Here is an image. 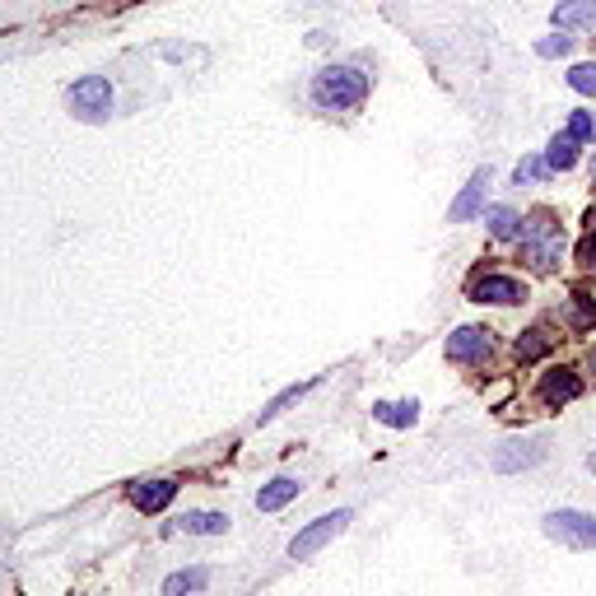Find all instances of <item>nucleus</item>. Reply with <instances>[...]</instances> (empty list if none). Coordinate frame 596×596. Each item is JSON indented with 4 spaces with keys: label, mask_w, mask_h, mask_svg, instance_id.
I'll list each match as a JSON object with an SVG mask.
<instances>
[{
    "label": "nucleus",
    "mask_w": 596,
    "mask_h": 596,
    "mask_svg": "<svg viewBox=\"0 0 596 596\" xmlns=\"http://www.w3.org/2000/svg\"><path fill=\"white\" fill-rule=\"evenodd\" d=\"M550 19H555V28H596V0H564Z\"/></svg>",
    "instance_id": "f8f14e48"
},
{
    "label": "nucleus",
    "mask_w": 596,
    "mask_h": 596,
    "mask_svg": "<svg viewBox=\"0 0 596 596\" xmlns=\"http://www.w3.org/2000/svg\"><path fill=\"white\" fill-rule=\"evenodd\" d=\"M345 527H350V508H336V513H326V517H317V522H308V527L289 541V559H312L326 541H336Z\"/></svg>",
    "instance_id": "20e7f679"
},
{
    "label": "nucleus",
    "mask_w": 596,
    "mask_h": 596,
    "mask_svg": "<svg viewBox=\"0 0 596 596\" xmlns=\"http://www.w3.org/2000/svg\"><path fill=\"white\" fill-rule=\"evenodd\" d=\"M578 145H583V140H573L569 131L550 140V154H545V163H550V173H569L573 163H578Z\"/></svg>",
    "instance_id": "4468645a"
},
{
    "label": "nucleus",
    "mask_w": 596,
    "mask_h": 596,
    "mask_svg": "<svg viewBox=\"0 0 596 596\" xmlns=\"http://www.w3.org/2000/svg\"><path fill=\"white\" fill-rule=\"evenodd\" d=\"M569 322H573V326H592V322H596V298L573 294V298H569Z\"/></svg>",
    "instance_id": "aec40b11"
},
{
    "label": "nucleus",
    "mask_w": 596,
    "mask_h": 596,
    "mask_svg": "<svg viewBox=\"0 0 596 596\" xmlns=\"http://www.w3.org/2000/svg\"><path fill=\"white\" fill-rule=\"evenodd\" d=\"M569 136L573 140H596V117H592V112H573V117H569Z\"/></svg>",
    "instance_id": "b1692460"
},
{
    "label": "nucleus",
    "mask_w": 596,
    "mask_h": 596,
    "mask_svg": "<svg viewBox=\"0 0 596 596\" xmlns=\"http://www.w3.org/2000/svg\"><path fill=\"white\" fill-rule=\"evenodd\" d=\"M545 536L569 545V550H596V517L578 513V508H559L545 517Z\"/></svg>",
    "instance_id": "7ed1b4c3"
},
{
    "label": "nucleus",
    "mask_w": 596,
    "mask_h": 596,
    "mask_svg": "<svg viewBox=\"0 0 596 596\" xmlns=\"http://www.w3.org/2000/svg\"><path fill=\"white\" fill-rule=\"evenodd\" d=\"M545 173H550V163L545 159H522L517 163V187H522V182H541Z\"/></svg>",
    "instance_id": "393cba45"
},
{
    "label": "nucleus",
    "mask_w": 596,
    "mask_h": 596,
    "mask_svg": "<svg viewBox=\"0 0 596 596\" xmlns=\"http://www.w3.org/2000/svg\"><path fill=\"white\" fill-rule=\"evenodd\" d=\"M173 499H177L173 480H136V485H131V503H136L140 513H163Z\"/></svg>",
    "instance_id": "9b49d317"
},
{
    "label": "nucleus",
    "mask_w": 596,
    "mask_h": 596,
    "mask_svg": "<svg viewBox=\"0 0 596 596\" xmlns=\"http://www.w3.org/2000/svg\"><path fill=\"white\" fill-rule=\"evenodd\" d=\"M177 527L191 531V536H224V531H229V517L224 513H187Z\"/></svg>",
    "instance_id": "dca6fc26"
},
{
    "label": "nucleus",
    "mask_w": 596,
    "mask_h": 596,
    "mask_svg": "<svg viewBox=\"0 0 596 596\" xmlns=\"http://www.w3.org/2000/svg\"><path fill=\"white\" fill-rule=\"evenodd\" d=\"M471 298L475 303H499V308H508V303H522L527 289L517 285L513 275H480V280H471Z\"/></svg>",
    "instance_id": "0eeeda50"
},
{
    "label": "nucleus",
    "mask_w": 596,
    "mask_h": 596,
    "mask_svg": "<svg viewBox=\"0 0 596 596\" xmlns=\"http://www.w3.org/2000/svg\"><path fill=\"white\" fill-rule=\"evenodd\" d=\"M569 47H573V38H541L536 42V52L541 56H569Z\"/></svg>",
    "instance_id": "a878e982"
},
{
    "label": "nucleus",
    "mask_w": 596,
    "mask_h": 596,
    "mask_svg": "<svg viewBox=\"0 0 596 596\" xmlns=\"http://www.w3.org/2000/svg\"><path fill=\"white\" fill-rule=\"evenodd\" d=\"M592 182H596V159H592Z\"/></svg>",
    "instance_id": "bb28decb"
},
{
    "label": "nucleus",
    "mask_w": 596,
    "mask_h": 596,
    "mask_svg": "<svg viewBox=\"0 0 596 596\" xmlns=\"http://www.w3.org/2000/svg\"><path fill=\"white\" fill-rule=\"evenodd\" d=\"M522 261H531L536 271H555L564 261V229L550 210H531L522 219Z\"/></svg>",
    "instance_id": "f257e3e1"
},
{
    "label": "nucleus",
    "mask_w": 596,
    "mask_h": 596,
    "mask_svg": "<svg viewBox=\"0 0 596 596\" xmlns=\"http://www.w3.org/2000/svg\"><path fill=\"white\" fill-rule=\"evenodd\" d=\"M312 387H317V378H312V382H298V387H289V392L280 396V401H271V406L261 410V424H266V420H275V415H280V410H285V406H294L298 396H303V392H312Z\"/></svg>",
    "instance_id": "412c9836"
},
{
    "label": "nucleus",
    "mask_w": 596,
    "mask_h": 596,
    "mask_svg": "<svg viewBox=\"0 0 596 596\" xmlns=\"http://www.w3.org/2000/svg\"><path fill=\"white\" fill-rule=\"evenodd\" d=\"M550 345H555V336H550L545 326H531L527 336L517 340V359H522V364H536L541 354H550Z\"/></svg>",
    "instance_id": "f3484780"
},
{
    "label": "nucleus",
    "mask_w": 596,
    "mask_h": 596,
    "mask_svg": "<svg viewBox=\"0 0 596 596\" xmlns=\"http://www.w3.org/2000/svg\"><path fill=\"white\" fill-rule=\"evenodd\" d=\"M298 489H303L298 480L280 475V480H271V485H266V489L257 494V508H261V513H275V508H285L289 499H298Z\"/></svg>",
    "instance_id": "ddd939ff"
},
{
    "label": "nucleus",
    "mask_w": 596,
    "mask_h": 596,
    "mask_svg": "<svg viewBox=\"0 0 596 596\" xmlns=\"http://www.w3.org/2000/svg\"><path fill=\"white\" fill-rule=\"evenodd\" d=\"M368 94V75L354 66H326L317 80H312V98L317 108H331V112H345V108H359Z\"/></svg>",
    "instance_id": "f03ea898"
},
{
    "label": "nucleus",
    "mask_w": 596,
    "mask_h": 596,
    "mask_svg": "<svg viewBox=\"0 0 596 596\" xmlns=\"http://www.w3.org/2000/svg\"><path fill=\"white\" fill-rule=\"evenodd\" d=\"M489 354H494V336L485 326H461V331L447 336V359L452 364H485Z\"/></svg>",
    "instance_id": "39448f33"
},
{
    "label": "nucleus",
    "mask_w": 596,
    "mask_h": 596,
    "mask_svg": "<svg viewBox=\"0 0 596 596\" xmlns=\"http://www.w3.org/2000/svg\"><path fill=\"white\" fill-rule=\"evenodd\" d=\"M587 224H592V229H587L583 247H578V266H583V271H596V215H587Z\"/></svg>",
    "instance_id": "5701e85b"
},
{
    "label": "nucleus",
    "mask_w": 596,
    "mask_h": 596,
    "mask_svg": "<svg viewBox=\"0 0 596 596\" xmlns=\"http://www.w3.org/2000/svg\"><path fill=\"white\" fill-rule=\"evenodd\" d=\"M70 103H75V112H84V117H98V112L112 108V84L103 80V75H84V80L70 89Z\"/></svg>",
    "instance_id": "1a4fd4ad"
},
{
    "label": "nucleus",
    "mask_w": 596,
    "mask_h": 596,
    "mask_svg": "<svg viewBox=\"0 0 596 596\" xmlns=\"http://www.w3.org/2000/svg\"><path fill=\"white\" fill-rule=\"evenodd\" d=\"M536 461H545V443L541 438H527V443H503L494 452V471L513 475V471H531Z\"/></svg>",
    "instance_id": "6e6552de"
},
{
    "label": "nucleus",
    "mask_w": 596,
    "mask_h": 596,
    "mask_svg": "<svg viewBox=\"0 0 596 596\" xmlns=\"http://www.w3.org/2000/svg\"><path fill=\"white\" fill-rule=\"evenodd\" d=\"M485 224L494 238H517V233H522V219H517V210H508V205H494L485 215Z\"/></svg>",
    "instance_id": "6ab92c4d"
},
{
    "label": "nucleus",
    "mask_w": 596,
    "mask_h": 596,
    "mask_svg": "<svg viewBox=\"0 0 596 596\" xmlns=\"http://www.w3.org/2000/svg\"><path fill=\"white\" fill-rule=\"evenodd\" d=\"M592 471H596V452H592Z\"/></svg>",
    "instance_id": "cd10ccee"
},
{
    "label": "nucleus",
    "mask_w": 596,
    "mask_h": 596,
    "mask_svg": "<svg viewBox=\"0 0 596 596\" xmlns=\"http://www.w3.org/2000/svg\"><path fill=\"white\" fill-rule=\"evenodd\" d=\"M373 415H378L382 424H392V429H410L415 415H420V406H415V401H378Z\"/></svg>",
    "instance_id": "2eb2a0df"
},
{
    "label": "nucleus",
    "mask_w": 596,
    "mask_h": 596,
    "mask_svg": "<svg viewBox=\"0 0 596 596\" xmlns=\"http://www.w3.org/2000/svg\"><path fill=\"white\" fill-rule=\"evenodd\" d=\"M592 368H596V350H592Z\"/></svg>",
    "instance_id": "c85d7f7f"
},
{
    "label": "nucleus",
    "mask_w": 596,
    "mask_h": 596,
    "mask_svg": "<svg viewBox=\"0 0 596 596\" xmlns=\"http://www.w3.org/2000/svg\"><path fill=\"white\" fill-rule=\"evenodd\" d=\"M210 583V573L205 569H182L173 578H163V596H187V592H201Z\"/></svg>",
    "instance_id": "a211bd4d"
},
{
    "label": "nucleus",
    "mask_w": 596,
    "mask_h": 596,
    "mask_svg": "<svg viewBox=\"0 0 596 596\" xmlns=\"http://www.w3.org/2000/svg\"><path fill=\"white\" fill-rule=\"evenodd\" d=\"M485 187H489V168H480V173H471V182L461 187V196L452 201V210H447V219L452 224H466V219H475L480 210H485Z\"/></svg>",
    "instance_id": "9d476101"
},
{
    "label": "nucleus",
    "mask_w": 596,
    "mask_h": 596,
    "mask_svg": "<svg viewBox=\"0 0 596 596\" xmlns=\"http://www.w3.org/2000/svg\"><path fill=\"white\" fill-rule=\"evenodd\" d=\"M536 396H541L550 410H559V406H569V401L583 396V378H578L573 368H550L541 378V387H536Z\"/></svg>",
    "instance_id": "423d86ee"
},
{
    "label": "nucleus",
    "mask_w": 596,
    "mask_h": 596,
    "mask_svg": "<svg viewBox=\"0 0 596 596\" xmlns=\"http://www.w3.org/2000/svg\"><path fill=\"white\" fill-rule=\"evenodd\" d=\"M569 84L578 94H596V61H583V66L569 70Z\"/></svg>",
    "instance_id": "4be33fe9"
}]
</instances>
